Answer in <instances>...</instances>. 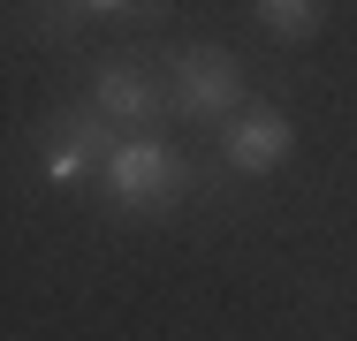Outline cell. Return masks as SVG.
Listing matches in <instances>:
<instances>
[{
  "label": "cell",
  "instance_id": "1",
  "mask_svg": "<svg viewBox=\"0 0 357 341\" xmlns=\"http://www.w3.org/2000/svg\"><path fill=\"white\" fill-rule=\"evenodd\" d=\"M99 190H107V212L122 220H160L183 198H198V159L175 152L167 136H122L99 167Z\"/></svg>",
  "mask_w": 357,
  "mask_h": 341
},
{
  "label": "cell",
  "instance_id": "2",
  "mask_svg": "<svg viewBox=\"0 0 357 341\" xmlns=\"http://www.w3.org/2000/svg\"><path fill=\"white\" fill-rule=\"evenodd\" d=\"M114 144H122V129H114L91 99L54 106V114L31 129V175H38L46 190H76V182H91V175L107 167Z\"/></svg>",
  "mask_w": 357,
  "mask_h": 341
},
{
  "label": "cell",
  "instance_id": "3",
  "mask_svg": "<svg viewBox=\"0 0 357 341\" xmlns=\"http://www.w3.org/2000/svg\"><path fill=\"white\" fill-rule=\"evenodd\" d=\"M243 61L213 46V38H198V46H183L175 61H167V114H183L190 129H220L236 106H243Z\"/></svg>",
  "mask_w": 357,
  "mask_h": 341
},
{
  "label": "cell",
  "instance_id": "4",
  "mask_svg": "<svg viewBox=\"0 0 357 341\" xmlns=\"http://www.w3.org/2000/svg\"><path fill=\"white\" fill-rule=\"evenodd\" d=\"M91 106L122 136H160L167 129V76H152L130 54H107V61H91Z\"/></svg>",
  "mask_w": 357,
  "mask_h": 341
},
{
  "label": "cell",
  "instance_id": "5",
  "mask_svg": "<svg viewBox=\"0 0 357 341\" xmlns=\"http://www.w3.org/2000/svg\"><path fill=\"white\" fill-rule=\"evenodd\" d=\"M289 152H296V122H289L274 99H251V106H236L220 122V167L236 182H266Z\"/></svg>",
  "mask_w": 357,
  "mask_h": 341
},
{
  "label": "cell",
  "instance_id": "6",
  "mask_svg": "<svg viewBox=\"0 0 357 341\" xmlns=\"http://www.w3.org/2000/svg\"><path fill=\"white\" fill-rule=\"evenodd\" d=\"M84 0H15V31L31 38V46H69L84 38Z\"/></svg>",
  "mask_w": 357,
  "mask_h": 341
},
{
  "label": "cell",
  "instance_id": "7",
  "mask_svg": "<svg viewBox=\"0 0 357 341\" xmlns=\"http://www.w3.org/2000/svg\"><path fill=\"white\" fill-rule=\"evenodd\" d=\"M251 23L274 46H312L319 23H327V0H251Z\"/></svg>",
  "mask_w": 357,
  "mask_h": 341
},
{
  "label": "cell",
  "instance_id": "8",
  "mask_svg": "<svg viewBox=\"0 0 357 341\" xmlns=\"http://www.w3.org/2000/svg\"><path fill=\"white\" fill-rule=\"evenodd\" d=\"M91 23H122V31H160L175 15V0H84Z\"/></svg>",
  "mask_w": 357,
  "mask_h": 341
}]
</instances>
